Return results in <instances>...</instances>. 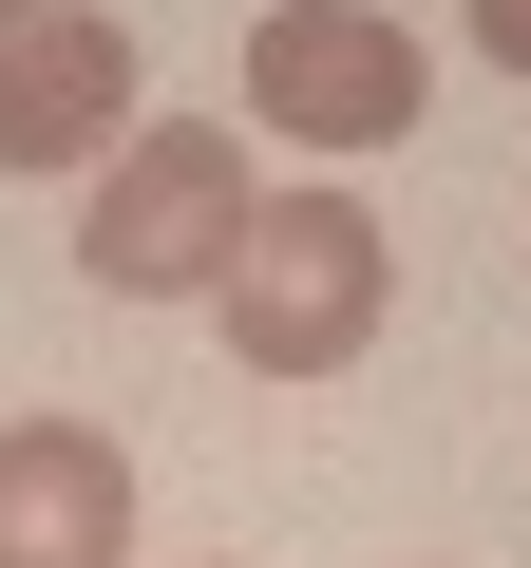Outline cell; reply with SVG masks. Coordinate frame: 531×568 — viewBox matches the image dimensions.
I'll list each match as a JSON object with an SVG mask.
<instances>
[{"label": "cell", "mask_w": 531, "mask_h": 568, "mask_svg": "<svg viewBox=\"0 0 531 568\" xmlns=\"http://www.w3.org/2000/svg\"><path fill=\"white\" fill-rule=\"evenodd\" d=\"M247 95L304 152H399L418 133V39L380 20V0H266L247 20Z\"/></svg>", "instance_id": "3957f363"}, {"label": "cell", "mask_w": 531, "mask_h": 568, "mask_svg": "<svg viewBox=\"0 0 531 568\" xmlns=\"http://www.w3.org/2000/svg\"><path fill=\"white\" fill-rule=\"evenodd\" d=\"M0 20H39V0H0Z\"/></svg>", "instance_id": "52a82bcc"}, {"label": "cell", "mask_w": 531, "mask_h": 568, "mask_svg": "<svg viewBox=\"0 0 531 568\" xmlns=\"http://www.w3.org/2000/svg\"><path fill=\"white\" fill-rule=\"evenodd\" d=\"M114 152H133V20L114 0L0 20V171H114Z\"/></svg>", "instance_id": "277c9868"}, {"label": "cell", "mask_w": 531, "mask_h": 568, "mask_svg": "<svg viewBox=\"0 0 531 568\" xmlns=\"http://www.w3.org/2000/svg\"><path fill=\"white\" fill-rule=\"evenodd\" d=\"M474 58H493V77H531V0H474Z\"/></svg>", "instance_id": "8992f818"}, {"label": "cell", "mask_w": 531, "mask_h": 568, "mask_svg": "<svg viewBox=\"0 0 531 568\" xmlns=\"http://www.w3.org/2000/svg\"><path fill=\"white\" fill-rule=\"evenodd\" d=\"M133 549V455L96 417H0V568H114Z\"/></svg>", "instance_id": "5b68a950"}, {"label": "cell", "mask_w": 531, "mask_h": 568, "mask_svg": "<svg viewBox=\"0 0 531 568\" xmlns=\"http://www.w3.org/2000/svg\"><path fill=\"white\" fill-rule=\"evenodd\" d=\"M247 227H266V190H247V133H228V114H152V133L96 171V209H77V265H96V304H209V284L247 265Z\"/></svg>", "instance_id": "6da1fadb"}, {"label": "cell", "mask_w": 531, "mask_h": 568, "mask_svg": "<svg viewBox=\"0 0 531 568\" xmlns=\"http://www.w3.org/2000/svg\"><path fill=\"white\" fill-rule=\"evenodd\" d=\"M380 304H399V246H380V209H342V190H266L247 265L209 284V323H228L247 379H342V361L380 342Z\"/></svg>", "instance_id": "7a4b0ae2"}]
</instances>
